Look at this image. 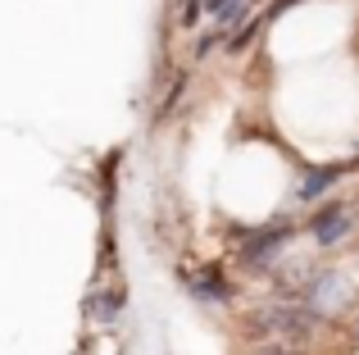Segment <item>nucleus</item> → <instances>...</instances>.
Instances as JSON below:
<instances>
[{
  "instance_id": "nucleus-3",
  "label": "nucleus",
  "mask_w": 359,
  "mask_h": 355,
  "mask_svg": "<svg viewBox=\"0 0 359 355\" xmlns=\"http://www.w3.org/2000/svg\"><path fill=\"white\" fill-rule=\"evenodd\" d=\"M351 214L341 210V205H323V210L314 214V223H309V232H314V241L318 246H337L341 237H351Z\"/></svg>"
},
{
  "instance_id": "nucleus-9",
  "label": "nucleus",
  "mask_w": 359,
  "mask_h": 355,
  "mask_svg": "<svg viewBox=\"0 0 359 355\" xmlns=\"http://www.w3.org/2000/svg\"><path fill=\"white\" fill-rule=\"evenodd\" d=\"M255 355H300L291 342H273V347H264V351H255Z\"/></svg>"
},
{
  "instance_id": "nucleus-8",
  "label": "nucleus",
  "mask_w": 359,
  "mask_h": 355,
  "mask_svg": "<svg viewBox=\"0 0 359 355\" xmlns=\"http://www.w3.org/2000/svg\"><path fill=\"white\" fill-rule=\"evenodd\" d=\"M201 18H205V0H187V5L177 9V27H187V32L201 27Z\"/></svg>"
},
{
  "instance_id": "nucleus-4",
  "label": "nucleus",
  "mask_w": 359,
  "mask_h": 355,
  "mask_svg": "<svg viewBox=\"0 0 359 355\" xmlns=\"http://www.w3.org/2000/svg\"><path fill=\"white\" fill-rule=\"evenodd\" d=\"M287 237H291L287 228H264V232H255V237L241 246V260H245V264H269L273 255H282Z\"/></svg>"
},
{
  "instance_id": "nucleus-6",
  "label": "nucleus",
  "mask_w": 359,
  "mask_h": 355,
  "mask_svg": "<svg viewBox=\"0 0 359 355\" xmlns=\"http://www.w3.org/2000/svg\"><path fill=\"white\" fill-rule=\"evenodd\" d=\"M191 292L201 296V301H228V283H219L214 274H201V278H191Z\"/></svg>"
},
{
  "instance_id": "nucleus-5",
  "label": "nucleus",
  "mask_w": 359,
  "mask_h": 355,
  "mask_svg": "<svg viewBox=\"0 0 359 355\" xmlns=\"http://www.w3.org/2000/svg\"><path fill=\"white\" fill-rule=\"evenodd\" d=\"M118 310H123V287H105V292L87 296V314L91 319H114Z\"/></svg>"
},
{
  "instance_id": "nucleus-2",
  "label": "nucleus",
  "mask_w": 359,
  "mask_h": 355,
  "mask_svg": "<svg viewBox=\"0 0 359 355\" xmlns=\"http://www.w3.org/2000/svg\"><path fill=\"white\" fill-rule=\"evenodd\" d=\"M351 296H355V287L346 283L341 274H314V278H309V287H305V301L314 305L318 314H327V310H341V305H351Z\"/></svg>"
},
{
  "instance_id": "nucleus-1",
  "label": "nucleus",
  "mask_w": 359,
  "mask_h": 355,
  "mask_svg": "<svg viewBox=\"0 0 359 355\" xmlns=\"http://www.w3.org/2000/svg\"><path fill=\"white\" fill-rule=\"evenodd\" d=\"M314 328H318V310L309 301L273 305V310H259V319H255V333H273L282 342H305Z\"/></svg>"
},
{
  "instance_id": "nucleus-7",
  "label": "nucleus",
  "mask_w": 359,
  "mask_h": 355,
  "mask_svg": "<svg viewBox=\"0 0 359 355\" xmlns=\"http://www.w3.org/2000/svg\"><path fill=\"white\" fill-rule=\"evenodd\" d=\"M341 178V169H318V173H305V182H300V196H318V192H327V187Z\"/></svg>"
}]
</instances>
